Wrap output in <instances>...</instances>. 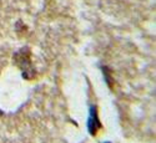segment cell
<instances>
[{
  "label": "cell",
  "instance_id": "1",
  "mask_svg": "<svg viewBox=\"0 0 156 143\" xmlns=\"http://www.w3.org/2000/svg\"><path fill=\"white\" fill-rule=\"evenodd\" d=\"M89 132L91 136L96 134L98 129L101 128V123L99 122V118H98V114H96V108L95 106H91V108H90V117H89Z\"/></svg>",
  "mask_w": 156,
  "mask_h": 143
},
{
  "label": "cell",
  "instance_id": "2",
  "mask_svg": "<svg viewBox=\"0 0 156 143\" xmlns=\"http://www.w3.org/2000/svg\"><path fill=\"white\" fill-rule=\"evenodd\" d=\"M106 143H110V142H106Z\"/></svg>",
  "mask_w": 156,
  "mask_h": 143
}]
</instances>
